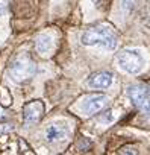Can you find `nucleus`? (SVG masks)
Listing matches in <instances>:
<instances>
[{
	"mask_svg": "<svg viewBox=\"0 0 150 155\" xmlns=\"http://www.w3.org/2000/svg\"><path fill=\"white\" fill-rule=\"evenodd\" d=\"M99 122H100V123H111V122H114V114H112V111H111V110L105 111V113L99 117Z\"/></svg>",
	"mask_w": 150,
	"mask_h": 155,
	"instance_id": "9d476101",
	"label": "nucleus"
},
{
	"mask_svg": "<svg viewBox=\"0 0 150 155\" xmlns=\"http://www.w3.org/2000/svg\"><path fill=\"white\" fill-rule=\"evenodd\" d=\"M35 49H37V52L40 55L50 53L52 49H53V40H52V37L50 35H46V34L38 35L37 40H35Z\"/></svg>",
	"mask_w": 150,
	"mask_h": 155,
	"instance_id": "6e6552de",
	"label": "nucleus"
},
{
	"mask_svg": "<svg viewBox=\"0 0 150 155\" xmlns=\"http://www.w3.org/2000/svg\"><path fill=\"white\" fill-rule=\"evenodd\" d=\"M9 6V0H0V15H3L8 11Z\"/></svg>",
	"mask_w": 150,
	"mask_h": 155,
	"instance_id": "9b49d317",
	"label": "nucleus"
},
{
	"mask_svg": "<svg viewBox=\"0 0 150 155\" xmlns=\"http://www.w3.org/2000/svg\"><path fill=\"white\" fill-rule=\"evenodd\" d=\"M130 101L144 113H150V87L147 85H132L129 88Z\"/></svg>",
	"mask_w": 150,
	"mask_h": 155,
	"instance_id": "20e7f679",
	"label": "nucleus"
},
{
	"mask_svg": "<svg viewBox=\"0 0 150 155\" xmlns=\"http://www.w3.org/2000/svg\"><path fill=\"white\" fill-rule=\"evenodd\" d=\"M44 113V105L40 101H34L24 105L23 108V116H24V122L26 123H35L41 119Z\"/></svg>",
	"mask_w": 150,
	"mask_h": 155,
	"instance_id": "39448f33",
	"label": "nucleus"
},
{
	"mask_svg": "<svg viewBox=\"0 0 150 155\" xmlns=\"http://www.w3.org/2000/svg\"><path fill=\"white\" fill-rule=\"evenodd\" d=\"M37 65L29 56H18L9 65V74L15 82H24L35 74Z\"/></svg>",
	"mask_w": 150,
	"mask_h": 155,
	"instance_id": "f03ea898",
	"label": "nucleus"
},
{
	"mask_svg": "<svg viewBox=\"0 0 150 155\" xmlns=\"http://www.w3.org/2000/svg\"><path fill=\"white\" fill-rule=\"evenodd\" d=\"M106 102H108V97L106 96H103V94H94V96H90V97L85 99V102L82 105V110H84L85 114L93 116V114L99 113L105 107Z\"/></svg>",
	"mask_w": 150,
	"mask_h": 155,
	"instance_id": "423d86ee",
	"label": "nucleus"
},
{
	"mask_svg": "<svg viewBox=\"0 0 150 155\" xmlns=\"http://www.w3.org/2000/svg\"><path fill=\"white\" fill-rule=\"evenodd\" d=\"M5 116H3V111H2V108H0V119H3Z\"/></svg>",
	"mask_w": 150,
	"mask_h": 155,
	"instance_id": "ddd939ff",
	"label": "nucleus"
},
{
	"mask_svg": "<svg viewBox=\"0 0 150 155\" xmlns=\"http://www.w3.org/2000/svg\"><path fill=\"white\" fill-rule=\"evenodd\" d=\"M65 135H67V129L61 125H50L46 131V138L50 143L61 141L62 138H65Z\"/></svg>",
	"mask_w": 150,
	"mask_h": 155,
	"instance_id": "1a4fd4ad",
	"label": "nucleus"
},
{
	"mask_svg": "<svg viewBox=\"0 0 150 155\" xmlns=\"http://www.w3.org/2000/svg\"><path fill=\"white\" fill-rule=\"evenodd\" d=\"M81 41L85 46L100 44L102 47H105L108 50H114L117 47V37L108 28H93V29L84 32Z\"/></svg>",
	"mask_w": 150,
	"mask_h": 155,
	"instance_id": "f257e3e1",
	"label": "nucleus"
},
{
	"mask_svg": "<svg viewBox=\"0 0 150 155\" xmlns=\"http://www.w3.org/2000/svg\"><path fill=\"white\" fill-rule=\"evenodd\" d=\"M120 152H127V153H135V150H130L129 147H127V149H126V147H123V149H121Z\"/></svg>",
	"mask_w": 150,
	"mask_h": 155,
	"instance_id": "f8f14e48",
	"label": "nucleus"
},
{
	"mask_svg": "<svg viewBox=\"0 0 150 155\" xmlns=\"http://www.w3.org/2000/svg\"><path fill=\"white\" fill-rule=\"evenodd\" d=\"M112 82V74L109 71H97L91 74L88 79V85L91 88H108Z\"/></svg>",
	"mask_w": 150,
	"mask_h": 155,
	"instance_id": "0eeeda50",
	"label": "nucleus"
},
{
	"mask_svg": "<svg viewBox=\"0 0 150 155\" xmlns=\"http://www.w3.org/2000/svg\"><path fill=\"white\" fill-rule=\"evenodd\" d=\"M117 59H118L120 67L126 70L127 73H138L142 67V58L136 50H130V49L121 50Z\"/></svg>",
	"mask_w": 150,
	"mask_h": 155,
	"instance_id": "7ed1b4c3",
	"label": "nucleus"
}]
</instances>
